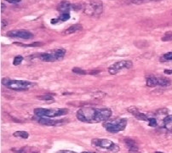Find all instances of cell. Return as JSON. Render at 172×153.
Returning <instances> with one entry per match:
<instances>
[{"mask_svg":"<svg viewBox=\"0 0 172 153\" xmlns=\"http://www.w3.org/2000/svg\"><path fill=\"white\" fill-rule=\"evenodd\" d=\"M112 116V111L108 108H95L91 106H84L79 109L77 112V117L79 121L97 123L108 120Z\"/></svg>","mask_w":172,"mask_h":153,"instance_id":"obj_1","label":"cell"},{"mask_svg":"<svg viewBox=\"0 0 172 153\" xmlns=\"http://www.w3.org/2000/svg\"><path fill=\"white\" fill-rule=\"evenodd\" d=\"M68 113V109L64 108H36L34 110V114L37 117L42 118H50V117H55L59 116H63Z\"/></svg>","mask_w":172,"mask_h":153,"instance_id":"obj_2","label":"cell"},{"mask_svg":"<svg viewBox=\"0 0 172 153\" xmlns=\"http://www.w3.org/2000/svg\"><path fill=\"white\" fill-rule=\"evenodd\" d=\"M2 83L4 85L16 91H26L29 90L31 87L35 85L33 83H31V82L23 81V80H11L9 78L3 79Z\"/></svg>","mask_w":172,"mask_h":153,"instance_id":"obj_3","label":"cell"},{"mask_svg":"<svg viewBox=\"0 0 172 153\" xmlns=\"http://www.w3.org/2000/svg\"><path fill=\"white\" fill-rule=\"evenodd\" d=\"M127 125V120L124 118H114L107 121L104 123V128L110 133L116 134L123 131Z\"/></svg>","mask_w":172,"mask_h":153,"instance_id":"obj_4","label":"cell"},{"mask_svg":"<svg viewBox=\"0 0 172 153\" xmlns=\"http://www.w3.org/2000/svg\"><path fill=\"white\" fill-rule=\"evenodd\" d=\"M91 144L93 146L98 148L107 149L112 153H116L119 151V147L118 145L108 139H94L91 140Z\"/></svg>","mask_w":172,"mask_h":153,"instance_id":"obj_5","label":"cell"},{"mask_svg":"<svg viewBox=\"0 0 172 153\" xmlns=\"http://www.w3.org/2000/svg\"><path fill=\"white\" fill-rule=\"evenodd\" d=\"M84 13L89 16H97L101 15L103 11V5L101 2H91L89 4H86L83 8Z\"/></svg>","mask_w":172,"mask_h":153,"instance_id":"obj_6","label":"cell"},{"mask_svg":"<svg viewBox=\"0 0 172 153\" xmlns=\"http://www.w3.org/2000/svg\"><path fill=\"white\" fill-rule=\"evenodd\" d=\"M132 67H133V63L131 60H121L110 66L108 67V72L111 75H115L124 68L131 69Z\"/></svg>","mask_w":172,"mask_h":153,"instance_id":"obj_7","label":"cell"},{"mask_svg":"<svg viewBox=\"0 0 172 153\" xmlns=\"http://www.w3.org/2000/svg\"><path fill=\"white\" fill-rule=\"evenodd\" d=\"M81 5H72L68 1H61L57 5V10L61 13H69L70 10H79L81 9Z\"/></svg>","mask_w":172,"mask_h":153,"instance_id":"obj_8","label":"cell"},{"mask_svg":"<svg viewBox=\"0 0 172 153\" xmlns=\"http://www.w3.org/2000/svg\"><path fill=\"white\" fill-rule=\"evenodd\" d=\"M6 35L11 37H19L22 39H31L33 37L32 32L27 30H12L6 33Z\"/></svg>","mask_w":172,"mask_h":153,"instance_id":"obj_9","label":"cell"},{"mask_svg":"<svg viewBox=\"0 0 172 153\" xmlns=\"http://www.w3.org/2000/svg\"><path fill=\"white\" fill-rule=\"evenodd\" d=\"M38 122L43 124V125H48V126H58V125H63L68 121L66 120H53L50 118H42L38 117Z\"/></svg>","mask_w":172,"mask_h":153,"instance_id":"obj_10","label":"cell"},{"mask_svg":"<svg viewBox=\"0 0 172 153\" xmlns=\"http://www.w3.org/2000/svg\"><path fill=\"white\" fill-rule=\"evenodd\" d=\"M155 115H156V118H157L158 122L161 121L162 124L164 125V118L168 116V109H159V110L157 111V112H156Z\"/></svg>","mask_w":172,"mask_h":153,"instance_id":"obj_11","label":"cell"},{"mask_svg":"<svg viewBox=\"0 0 172 153\" xmlns=\"http://www.w3.org/2000/svg\"><path fill=\"white\" fill-rule=\"evenodd\" d=\"M82 27L80 24H74L73 26H71V27H69L64 32V34H66V35H70V34H73V33H75L76 32H78V31H80L82 30Z\"/></svg>","mask_w":172,"mask_h":153,"instance_id":"obj_12","label":"cell"},{"mask_svg":"<svg viewBox=\"0 0 172 153\" xmlns=\"http://www.w3.org/2000/svg\"><path fill=\"white\" fill-rule=\"evenodd\" d=\"M38 58L40 59L41 60L45 61V62H53V61H55L52 53H42V54H38Z\"/></svg>","mask_w":172,"mask_h":153,"instance_id":"obj_13","label":"cell"},{"mask_svg":"<svg viewBox=\"0 0 172 153\" xmlns=\"http://www.w3.org/2000/svg\"><path fill=\"white\" fill-rule=\"evenodd\" d=\"M51 53L53 54L55 60H61V59L63 58L64 55L66 54V50H64V49H58V50H55Z\"/></svg>","mask_w":172,"mask_h":153,"instance_id":"obj_14","label":"cell"},{"mask_svg":"<svg viewBox=\"0 0 172 153\" xmlns=\"http://www.w3.org/2000/svg\"><path fill=\"white\" fill-rule=\"evenodd\" d=\"M147 86L150 88H154L158 86V76H148L147 77Z\"/></svg>","mask_w":172,"mask_h":153,"instance_id":"obj_15","label":"cell"},{"mask_svg":"<svg viewBox=\"0 0 172 153\" xmlns=\"http://www.w3.org/2000/svg\"><path fill=\"white\" fill-rule=\"evenodd\" d=\"M165 129L168 131H172V115H168L164 120V125Z\"/></svg>","mask_w":172,"mask_h":153,"instance_id":"obj_16","label":"cell"},{"mask_svg":"<svg viewBox=\"0 0 172 153\" xmlns=\"http://www.w3.org/2000/svg\"><path fill=\"white\" fill-rule=\"evenodd\" d=\"M170 85V81L165 77H158V86L167 87Z\"/></svg>","mask_w":172,"mask_h":153,"instance_id":"obj_17","label":"cell"},{"mask_svg":"<svg viewBox=\"0 0 172 153\" xmlns=\"http://www.w3.org/2000/svg\"><path fill=\"white\" fill-rule=\"evenodd\" d=\"M15 137H17V138H22V139H27L29 137L28 133L26 131H15L13 134Z\"/></svg>","mask_w":172,"mask_h":153,"instance_id":"obj_18","label":"cell"},{"mask_svg":"<svg viewBox=\"0 0 172 153\" xmlns=\"http://www.w3.org/2000/svg\"><path fill=\"white\" fill-rule=\"evenodd\" d=\"M15 44L19 45V46H22V47H39V46H43L44 44L41 42H34L30 44H19V43H15Z\"/></svg>","mask_w":172,"mask_h":153,"instance_id":"obj_19","label":"cell"},{"mask_svg":"<svg viewBox=\"0 0 172 153\" xmlns=\"http://www.w3.org/2000/svg\"><path fill=\"white\" fill-rule=\"evenodd\" d=\"M162 41L164 42H170L172 41V32H167L164 33V35L162 37Z\"/></svg>","mask_w":172,"mask_h":153,"instance_id":"obj_20","label":"cell"},{"mask_svg":"<svg viewBox=\"0 0 172 153\" xmlns=\"http://www.w3.org/2000/svg\"><path fill=\"white\" fill-rule=\"evenodd\" d=\"M124 142H125V144H126L127 145L130 146V148H131V147H137L136 141L134 140H132V139H131V138H126V139L124 140Z\"/></svg>","mask_w":172,"mask_h":153,"instance_id":"obj_21","label":"cell"},{"mask_svg":"<svg viewBox=\"0 0 172 153\" xmlns=\"http://www.w3.org/2000/svg\"><path fill=\"white\" fill-rule=\"evenodd\" d=\"M127 111H128L130 113H131L132 115H133V116H135V117H136L138 113L140 112L139 109L137 108V107H136V106H130L129 108L127 109Z\"/></svg>","mask_w":172,"mask_h":153,"instance_id":"obj_22","label":"cell"},{"mask_svg":"<svg viewBox=\"0 0 172 153\" xmlns=\"http://www.w3.org/2000/svg\"><path fill=\"white\" fill-rule=\"evenodd\" d=\"M57 19L59 20V21H62V22L67 21L68 20L70 19V15H69V13H62Z\"/></svg>","mask_w":172,"mask_h":153,"instance_id":"obj_23","label":"cell"},{"mask_svg":"<svg viewBox=\"0 0 172 153\" xmlns=\"http://www.w3.org/2000/svg\"><path fill=\"white\" fill-rule=\"evenodd\" d=\"M37 98L40 100H49V101H54V98L51 95H39L37 96Z\"/></svg>","mask_w":172,"mask_h":153,"instance_id":"obj_24","label":"cell"},{"mask_svg":"<svg viewBox=\"0 0 172 153\" xmlns=\"http://www.w3.org/2000/svg\"><path fill=\"white\" fill-rule=\"evenodd\" d=\"M161 61H167V60H172V52H169L164 54L162 56V58L160 59Z\"/></svg>","mask_w":172,"mask_h":153,"instance_id":"obj_25","label":"cell"},{"mask_svg":"<svg viewBox=\"0 0 172 153\" xmlns=\"http://www.w3.org/2000/svg\"><path fill=\"white\" fill-rule=\"evenodd\" d=\"M148 124H149V126L151 127H156L159 124V122H158V120H157L156 117H149V119H148Z\"/></svg>","mask_w":172,"mask_h":153,"instance_id":"obj_26","label":"cell"},{"mask_svg":"<svg viewBox=\"0 0 172 153\" xmlns=\"http://www.w3.org/2000/svg\"><path fill=\"white\" fill-rule=\"evenodd\" d=\"M158 1H160V0H131L133 4H137V5L148 3V2H158Z\"/></svg>","mask_w":172,"mask_h":153,"instance_id":"obj_27","label":"cell"},{"mask_svg":"<svg viewBox=\"0 0 172 153\" xmlns=\"http://www.w3.org/2000/svg\"><path fill=\"white\" fill-rule=\"evenodd\" d=\"M23 60V57L22 56H21V55H18V56H15V59H14L13 60V64L14 66H18L20 64L22 63V61Z\"/></svg>","mask_w":172,"mask_h":153,"instance_id":"obj_28","label":"cell"},{"mask_svg":"<svg viewBox=\"0 0 172 153\" xmlns=\"http://www.w3.org/2000/svg\"><path fill=\"white\" fill-rule=\"evenodd\" d=\"M106 95H107L105 93H102V92H95L94 94H92L93 98H95V99H101V98L105 97Z\"/></svg>","mask_w":172,"mask_h":153,"instance_id":"obj_29","label":"cell"},{"mask_svg":"<svg viewBox=\"0 0 172 153\" xmlns=\"http://www.w3.org/2000/svg\"><path fill=\"white\" fill-rule=\"evenodd\" d=\"M73 72H74V73L79 74V75H85L86 74V72L84 70H83L81 68H78V67L73 68Z\"/></svg>","mask_w":172,"mask_h":153,"instance_id":"obj_30","label":"cell"},{"mask_svg":"<svg viewBox=\"0 0 172 153\" xmlns=\"http://www.w3.org/2000/svg\"><path fill=\"white\" fill-rule=\"evenodd\" d=\"M12 151H14V152L15 153H27V148H25V147L20 149H13Z\"/></svg>","mask_w":172,"mask_h":153,"instance_id":"obj_31","label":"cell"},{"mask_svg":"<svg viewBox=\"0 0 172 153\" xmlns=\"http://www.w3.org/2000/svg\"><path fill=\"white\" fill-rule=\"evenodd\" d=\"M129 153H141L137 147H131L129 150Z\"/></svg>","mask_w":172,"mask_h":153,"instance_id":"obj_32","label":"cell"},{"mask_svg":"<svg viewBox=\"0 0 172 153\" xmlns=\"http://www.w3.org/2000/svg\"><path fill=\"white\" fill-rule=\"evenodd\" d=\"M6 2H9L10 4H18L22 0H5Z\"/></svg>","mask_w":172,"mask_h":153,"instance_id":"obj_33","label":"cell"},{"mask_svg":"<svg viewBox=\"0 0 172 153\" xmlns=\"http://www.w3.org/2000/svg\"><path fill=\"white\" fill-rule=\"evenodd\" d=\"M164 74H167V75H172V69H167V70H164Z\"/></svg>","mask_w":172,"mask_h":153,"instance_id":"obj_34","label":"cell"},{"mask_svg":"<svg viewBox=\"0 0 172 153\" xmlns=\"http://www.w3.org/2000/svg\"><path fill=\"white\" fill-rule=\"evenodd\" d=\"M101 72V70H99V69H96V70H93V71H91V72H90V74L91 75H93V74H96V73H98V72Z\"/></svg>","mask_w":172,"mask_h":153,"instance_id":"obj_35","label":"cell"},{"mask_svg":"<svg viewBox=\"0 0 172 153\" xmlns=\"http://www.w3.org/2000/svg\"><path fill=\"white\" fill-rule=\"evenodd\" d=\"M57 153H75L73 151H60Z\"/></svg>","mask_w":172,"mask_h":153,"instance_id":"obj_36","label":"cell"},{"mask_svg":"<svg viewBox=\"0 0 172 153\" xmlns=\"http://www.w3.org/2000/svg\"><path fill=\"white\" fill-rule=\"evenodd\" d=\"M1 7H2V9H1V11H3V10H4V5H3V4H1Z\"/></svg>","mask_w":172,"mask_h":153,"instance_id":"obj_37","label":"cell"},{"mask_svg":"<svg viewBox=\"0 0 172 153\" xmlns=\"http://www.w3.org/2000/svg\"><path fill=\"white\" fill-rule=\"evenodd\" d=\"M155 153H162V152H160V151H156Z\"/></svg>","mask_w":172,"mask_h":153,"instance_id":"obj_38","label":"cell"},{"mask_svg":"<svg viewBox=\"0 0 172 153\" xmlns=\"http://www.w3.org/2000/svg\"><path fill=\"white\" fill-rule=\"evenodd\" d=\"M32 153H38V152H37V151H33V152Z\"/></svg>","mask_w":172,"mask_h":153,"instance_id":"obj_39","label":"cell"},{"mask_svg":"<svg viewBox=\"0 0 172 153\" xmlns=\"http://www.w3.org/2000/svg\"><path fill=\"white\" fill-rule=\"evenodd\" d=\"M83 153H88V152H83Z\"/></svg>","mask_w":172,"mask_h":153,"instance_id":"obj_40","label":"cell"}]
</instances>
